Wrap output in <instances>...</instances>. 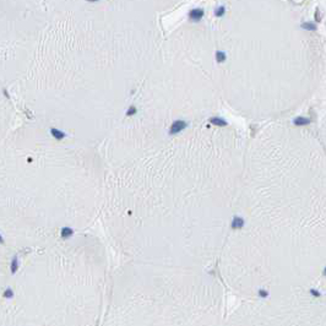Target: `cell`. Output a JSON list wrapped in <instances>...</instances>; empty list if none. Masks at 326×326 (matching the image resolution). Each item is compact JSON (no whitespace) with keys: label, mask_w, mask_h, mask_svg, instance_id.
Here are the masks:
<instances>
[{"label":"cell","mask_w":326,"mask_h":326,"mask_svg":"<svg viewBox=\"0 0 326 326\" xmlns=\"http://www.w3.org/2000/svg\"><path fill=\"white\" fill-rule=\"evenodd\" d=\"M303 29H308V31H316V26L315 24H312V22H303L300 25Z\"/></svg>","instance_id":"cell-8"},{"label":"cell","mask_w":326,"mask_h":326,"mask_svg":"<svg viewBox=\"0 0 326 326\" xmlns=\"http://www.w3.org/2000/svg\"><path fill=\"white\" fill-rule=\"evenodd\" d=\"M135 112H136V108H135V107H131V108H129V110H128V115L135 114Z\"/></svg>","instance_id":"cell-13"},{"label":"cell","mask_w":326,"mask_h":326,"mask_svg":"<svg viewBox=\"0 0 326 326\" xmlns=\"http://www.w3.org/2000/svg\"><path fill=\"white\" fill-rule=\"evenodd\" d=\"M10 269H11V274H16V271H17V269H19V260H17V256H14V257H12Z\"/></svg>","instance_id":"cell-7"},{"label":"cell","mask_w":326,"mask_h":326,"mask_svg":"<svg viewBox=\"0 0 326 326\" xmlns=\"http://www.w3.org/2000/svg\"><path fill=\"white\" fill-rule=\"evenodd\" d=\"M0 243L4 244V239H3V237H1V236H0Z\"/></svg>","instance_id":"cell-18"},{"label":"cell","mask_w":326,"mask_h":326,"mask_svg":"<svg viewBox=\"0 0 326 326\" xmlns=\"http://www.w3.org/2000/svg\"><path fill=\"white\" fill-rule=\"evenodd\" d=\"M3 92H4V95H5V97H6V98H10V96H9V93H7V91H6L5 88L3 90Z\"/></svg>","instance_id":"cell-17"},{"label":"cell","mask_w":326,"mask_h":326,"mask_svg":"<svg viewBox=\"0 0 326 326\" xmlns=\"http://www.w3.org/2000/svg\"><path fill=\"white\" fill-rule=\"evenodd\" d=\"M210 122H211L212 124H215V125H219V126H224V125H227V122H226L224 119H222V118H217V117L211 118V119H210Z\"/></svg>","instance_id":"cell-5"},{"label":"cell","mask_w":326,"mask_h":326,"mask_svg":"<svg viewBox=\"0 0 326 326\" xmlns=\"http://www.w3.org/2000/svg\"><path fill=\"white\" fill-rule=\"evenodd\" d=\"M315 20H316V21H320V20H321V16H320V12H319V10H316V11H315Z\"/></svg>","instance_id":"cell-14"},{"label":"cell","mask_w":326,"mask_h":326,"mask_svg":"<svg viewBox=\"0 0 326 326\" xmlns=\"http://www.w3.org/2000/svg\"><path fill=\"white\" fill-rule=\"evenodd\" d=\"M189 17L195 22L200 21L203 17V10L202 9H193L190 12H189Z\"/></svg>","instance_id":"cell-2"},{"label":"cell","mask_w":326,"mask_h":326,"mask_svg":"<svg viewBox=\"0 0 326 326\" xmlns=\"http://www.w3.org/2000/svg\"><path fill=\"white\" fill-rule=\"evenodd\" d=\"M72 229L71 228H69V227H65V228H63L62 229V237L63 238H69V237H71L72 236Z\"/></svg>","instance_id":"cell-9"},{"label":"cell","mask_w":326,"mask_h":326,"mask_svg":"<svg viewBox=\"0 0 326 326\" xmlns=\"http://www.w3.org/2000/svg\"><path fill=\"white\" fill-rule=\"evenodd\" d=\"M243 226H244V219H243V218H240V217H234L233 223H232V228L239 229V228H241Z\"/></svg>","instance_id":"cell-4"},{"label":"cell","mask_w":326,"mask_h":326,"mask_svg":"<svg viewBox=\"0 0 326 326\" xmlns=\"http://www.w3.org/2000/svg\"><path fill=\"white\" fill-rule=\"evenodd\" d=\"M87 1H90V3H95V1H98V0H87Z\"/></svg>","instance_id":"cell-19"},{"label":"cell","mask_w":326,"mask_h":326,"mask_svg":"<svg viewBox=\"0 0 326 326\" xmlns=\"http://www.w3.org/2000/svg\"><path fill=\"white\" fill-rule=\"evenodd\" d=\"M259 294L261 295L262 298H265V297H267V295H269V293H267V292H265V291H260V292H259Z\"/></svg>","instance_id":"cell-15"},{"label":"cell","mask_w":326,"mask_h":326,"mask_svg":"<svg viewBox=\"0 0 326 326\" xmlns=\"http://www.w3.org/2000/svg\"><path fill=\"white\" fill-rule=\"evenodd\" d=\"M50 134L53 135V138H54L55 140H59V141L63 140L65 136H66L62 130H58V129H55V128H52V129H50Z\"/></svg>","instance_id":"cell-3"},{"label":"cell","mask_w":326,"mask_h":326,"mask_svg":"<svg viewBox=\"0 0 326 326\" xmlns=\"http://www.w3.org/2000/svg\"><path fill=\"white\" fill-rule=\"evenodd\" d=\"M224 12H226V7L224 6H219V7H217L216 11H215V16L216 17H222L223 15H224Z\"/></svg>","instance_id":"cell-11"},{"label":"cell","mask_w":326,"mask_h":326,"mask_svg":"<svg viewBox=\"0 0 326 326\" xmlns=\"http://www.w3.org/2000/svg\"><path fill=\"white\" fill-rule=\"evenodd\" d=\"M226 53L224 52H221V50H218V52H216V60L218 63H223L224 60H226Z\"/></svg>","instance_id":"cell-10"},{"label":"cell","mask_w":326,"mask_h":326,"mask_svg":"<svg viewBox=\"0 0 326 326\" xmlns=\"http://www.w3.org/2000/svg\"><path fill=\"white\" fill-rule=\"evenodd\" d=\"M186 126H188V124L184 120H177V122H174L173 125L171 126V134H178L180 131H183Z\"/></svg>","instance_id":"cell-1"},{"label":"cell","mask_w":326,"mask_h":326,"mask_svg":"<svg viewBox=\"0 0 326 326\" xmlns=\"http://www.w3.org/2000/svg\"><path fill=\"white\" fill-rule=\"evenodd\" d=\"M3 297H4V298H7V299H9V298H12V297H14V291L11 289V288H6L5 292H4V294H3Z\"/></svg>","instance_id":"cell-12"},{"label":"cell","mask_w":326,"mask_h":326,"mask_svg":"<svg viewBox=\"0 0 326 326\" xmlns=\"http://www.w3.org/2000/svg\"><path fill=\"white\" fill-rule=\"evenodd\" d=\"M312 294H313V295H315V297H319V295H320V293H319V292H316V291H312Z\"/></svg>","instance_id":"cell-16"},{"label":"cell","mask_w":326,"mask_h":326,"mask_svg":"<svg viewBox=\"0 0 326 326\" xmlns=\"http://www.w3.org/2000/svg\"><path fill=\"white\" fill-rule=\"evenodd\" d=\"M294 124L295 125H307V124H309L310 123V120L308 119V118H303V117H298V118H295L294 120Z\"/></svg>","instance_id":"cell-6"}]
</instances>
